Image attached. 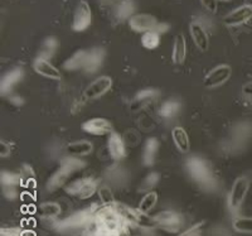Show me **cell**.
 <instances>
[{
  "instance_id": "cell-10",
  "label": "cell",
  "mask_w": 252,
  "mask_h": 236,
  "mask_svg": "<svg viewBox=\"0 0 252 236\" xmlns=\"http://www.w3.org/2000/svg\"><path fill=\"white\" fill-rule=\"evenodd\" d=\"M82 130L91 135H110L114 133L112 124L105 118H92L82 124Z\"/></svg>"
},
{
  "instance_id": "cell-7",
  "label": "cell",
  "mask_w": 252,
  "mask_h": 236,
  "mask_svg": "<svg viewBox=\"0 0 252 236\" xmlns=\"http://www.w3.org/2000/svg\"><path fill=\"white\" fill-rule=\"evenodd\" d=\"M231 75H232V68L229 65H218L204 76L203 86L206 89H216L222 86L231 78Z\"/></svg>"
},
{
  "instance_id": "cell-40",
  "label": "cell",
  "mask_w": 252,
  "mask_h": 236,
  "mask_svg": "<svg viewBox=\"0 0 252 236\" xmlns=\"http://www.w3.org/2000/svg\"><path fill=\"white\" fill-rule=\"evenodd\" d=\"M22 236H35V233L32 230H23L22 231Z\"/></svg>"
},
{
  "instance_id": "cell-27",
  "label": "cell",
  "mask_w": 252,
  "mask_h": 236,
  "mask_svg": "<svg viewBox=\"0 0 252 236\" xmlns=\"http://www.w3.org/2000/svg\"><path fill=\"white\" fill-rule=\"evenodd\" d=\"M179 110H181V104L178 101L169 100L161 105L159 109V115L164 119H173L178 115Z\"/></svg>"
},
{
  "instance_id": "cell-29",
  "label": "cell",
  "mask_w": 252,
  "mask_h": 236,
  "mask_svg": "<svg viewBox=\"0 0 252 236\" xmlns=\"http://www.w3.org/2000/svg\"><path fill=\"white\" fill-rule=\"evenodd\" d=\"M158 203V193L154 191H150V192H146L144 195V197L141 199L140 203H139V210L141 212L149 213L153 208L155 207V204Z\"/></svg>"
},
{
  "instance_id": "cell-41",
  "label": "cell",
  "mask_w": 252,
  "mask_h": 236,
  "mask_svg": "<svg viewBox=\"0 0 252 236\" xmlns=\"http://www.w3.org/2000/svg\"><path fill=\"white\" fill-rule=\"evenodd\" d=\"M220 1V0H218ZM220 1H231V0H220Z\"/></svg>"
},
{
  "instance_id": "cell-6",
  "label": "cell",
  "mask_w": 252,
  "mask_h": 236,
  "mask_svg": "<svg viewBox=\"0 0 252 236\" xmlns=\"http://www.w3.org/2000/svg\"><path fill=\"white\" fill-rule=\"evenodd\" d=\"M157 221V228L166 233H178L183 226V216L177 211L165 210L157 213L154 216Z\"/></svg>"
},
{
  "instance_id": "cell-4",
  "label": "cell",
  "mask_w": 252,
  "mask_h": 236,
  "mask_svg": "<svg viewBox=\"0 0 252 236\" xmlns=\"http://www.w3.org/2000/svg\"><path fill=\"white\" fill-rule=\"evenodd\" d=\"M250 190V179L247 177H238L233 182L231 191H229L227 204L232 213H237L240 208L242 207L245 200H246L247 193Z\"/></svg>"
},
{
  "instance_id": "cell-9",
  "label": "cell",
  "mask_w": 252,
  "mask_h": 236,
  "mask_svg": "<svg viewBox=\"0 0 252 236\" xmlns=\"http://www.w3.org/2000/svg\"><path fill=\"white\" fill-rule=\"evenodd\" d=\"M112 87V78L110 76H100L86 87L83 95L89 100H96L110 91Z\"/></svg>"
},
{
  "instance_id": "cell-22",
  "label": "cell",
  "mask_w": 252,
  "mask_h": 236,
  "mask_svg": "<svg viewBox=\"0 0 252 236\" xmlns=\"http://www.w3.org/2000/svg\"><path fill=\"white\" fill-rule=\"evenodd\" d=\"M172 58L175 65H182L187 58V40L182 33L178 34L174 39Z\"/></svg>"
},
{
  "instance_id": "cell-25",
  "label": "cell",
  "mask_w": 252,
  "mask_h": 236,
  "mask_svg": "<svg viewBox=\"0 0 252 236\" xmlns=\"http://www.w3.org/2000/svg\"><path fill=\"white\" fill-rule=\"evenodd\" d=\"M0 182H1L3 190L17 188L18 184L22 182V177L18 173L9 172V170H1V173H0Z\"/></svg>"
},
{
  "instance_id": "cell-33",
  "label": "cell",
  "mask_w": 252,
  "mask_h": 236,
  "mask_svg": "<svg viewBox=\"0 0 252 236\" xmlns=\"http://www.w3.org/2000/svg\"><path fill=\"white\" fill-rule=\"evenodd\" d=\"M43 51H42V56L40 57H44V58H48L51 56H53L56 53L58 48V40L53 37H48L46 38L44 40V44H43Z\"/></svg>"
},
{
  "instance_id": "cell-35",
  "label": "cell",
  "mask_w": 252,
  "mask_h": 236,
  "mask_svg": "<svg viewBox=\"0 0 252 236\" xmlns=\"http://www.w3.org/2000/svg\"><path fill=\"white\" fill-rule=\"evenodd\" d=\"M12 143H9V141L6 140L0 141V157H1V158H8V157L12 154Z\"/></svg>"
},
{
  "instance_id": "cell-38",
  "label": "cell",
  "mask_w": 252,
  "mask_h": 236,
  "mask_svg": "<svg viewBox=\"0 0 252 236\" xmlns=\"http://www.w3.org/2000/svg\"><path fill=\"white\" fill-rule=\"evenodd\" d=\"M242 92L247 98H252V81H250V82H247V84L242 86Z\"/></svg>"
},
{
  "instance_id": "cell-34",
  "label": "cell",
  "mask_w": 252,
  "mask_h": 236,
  "mask_svg": "<svg viewBox=\"0 0 252 236\" xmlns=\"http://www.w3.org/2000/svg\"><path fill=\"white\" fill-rule=\"evenodd\" d=\"M107 176L110 177V179H111L115 184H120L121 182L125 181V172L123 170V168L116 167V166L110 168L109 172H107Z\"/></svg>"
},
{
  "instance_id": "cell-8",
  "label": "cell",
  "mask_w": 252,
  "mask_h": 236,
  "mask_svg": "<svg viewBox=\"0 0 252 236\" xmlns=\"http://www.w3.org/2000/svg\"><path fill=\"white\" fill-rule=\"evenodd\" d=\"M92 22V12L90 8V4L85 0H81L76 8L75 17H73V23H72V29L75 32H85Z\"/></svg>"
},
{
  "instance_id": "cell-12",
  "label": "cell",
  "mask_w": 252,
  "mask_h": 236,
  "mask_svg": "<svg viewBox=\"0 0 252 236\" xmlns=\"http://www.w3.org/2000/svg\"><path fill=\"white\" fill-rule=\"evenodd\" d=\"M107 150H109L110 157L116 162L123 161L126 157L127 152H126L125 141H124L123 136L119 133L114 132L109 135V139H107Z\"/></svg>"
},
{
  "instance_id": "cell-37",
  "label": "cell",
  "mask_w": 252,
  "mask_h": 236,
  "mask_svg": "<svg viewBox=\"0 0 252 236\" xmlns=\"http://www.w3.org/2000/svg\"><path fill=\"white\" fill-rule=\"evenodd\" d=\"M217 3L218 0H202V4L206 6L207 10L212 13H215L217 10Z\"/></svg>"
},
{
  "instance_id": "cell-23",
  "label": "cell",
  "mask_w": 252,
  "mask_h": 236,
  "mask_svg": "<svg viewBox=\"0 0 252 236\" xmlns=\"http://www.w3.org/2000/svg\"><path fill=\"white\" fill-rule=\"evenodd\" d=\"M86 58H87V51H77L76 53L71 56L68 60L63 64V67L67 71H78L81 68H85L86 65Z\"/></svg>"
},
{
  "instance_id": "cell-15",
  "label": "cell",
  "mask_w": 252,
  "mask_h": 236,
  "mask_svg": "<svg viewBox=\"0 0 252 236\" xmlns=\"http://www.w3.org/2000/svg\"><path fill=\"white\" fill-rule=\"evenodd\" d=\"M158 95H159V94H158L157 90L154 89L141 90V91H139L138 94L135 95V98L132 99L131 104H130V109H131L132 112L140 111L141 109H144L145 106L152 104Z\"/></svg>"
},
{
  "instance_id": "cell-19",
  "label": "cell",
  "mask_w": 252,
  "mask_h": 236,
  "mask_svg": "<svg viewBox=\"0 0 252 236\" xmlns=\"http://www.w3.org/2000/svg\"><path fill=\"white\" fill-rule=\"evenodd\" d=\"M159 147L160 143L157 138L152 136V138L146 139L145 144H144L143 150V163L146 167H153L157 162L158 152H159Z\"/></svg>"
},
{
  "instance_id": "cell-1",
  "label": "cell",
  "mask_w": 252,
  "mask_h": 236,
  "mask_svg": "<svg viewBox=\"0 0 252 236\" xmlns=\"http://www.w3.org/2000/svg\"><path fill=\"white\" fill-rule=\"evenodd\" d=\"M186 167L189 176L192 177V179H194L202 188L208 191L215 190L217 186V178H216L212 168L209 167L208 162L199 157H190L187 161Z\"/></svg>"
},
{
  "instance_id": "cell-17",
  "label": "cell",
  "mask_w": 252,
  "mask_h": 236,
  "mask_svg": "<svg viewBox=\"0 0 252 236\" xmlns=\"http://www.w3.org/2000/svg\"><path fill=\"white\" fill-rule=\"evenodd\" d=\"M24 71L22 68H19V67H15V68L10 69L8 73H5L1 77V81H0V92H1V95L12 91L13 87L22 81Z\"/></svg>"
},
{
  "instance_id": "cell-20",
  "label": "cell",
  "mask_w": 252,
  "mask_h": 236,
  "mask_svg": "<svg viewBox=\"0 0 252 236\" xmlns=\"http://www.w3.org/2000/svg\"><path fill=\"white\" fill-rule=\"evenodd\" d=\"M172 139L175 148L181 153H189L190 150V140H189L188 133L182 127H175L172 130Z\"/></svg>"
},
{
  "instance_id": "cell-39",
  "label": "cell",
  "mask_w": 252,
  "mask_h": 236,
  "mask_svg": "<svg viewBox=\"0 0 252 236\" xmlns=\"http://www.w3.org/2000/svg\"><path fill=\"white\" fill-rule=\"evenodd\" d=\"M168 29H169V26H168V24L159 23V24H158V27H157V32L160 33V34H161V33H165Z\"/></svg>"
},
{
  "instance_id": "cell-14",
  "label": "cell",
  "mask_w": 252,
  "mask_h": 236,
  "mask_svg": "<svg viewBox=\"0 0 252 236\" xmlns=\"http://www.w3.org/2000/svg\"><path fill=\"white\" fill-rule=\"evenodd\" d=\"M252 18V5L251 4H245L241 5L240 8L235 9L233 12L229 13L224 18V24L227 27H237L241 24L246 23L247 20Z\"/></svg>"
},
{
  "instance_id": "cell-16",
  "label": "cell",
  "mask_w": 252,
  "mask_h": 236,
  "mask_svg": "<svg viewBox=\"0 0 252 236\" xmlns=\"http://www.w3.org/2000/svg\"><path fill=\"white\" fill-rule=\"evenodd\" d=\"M105 49L100 48H94L91 51H87V58H86V65H85V72L86 73H94L97 72L100 67L102 66L103 60H105Z\"/></svg>"
},
{
  "instance_id": "cell-5",
  "label": "cell",
  "mask_w": 252,
  "mask_h": 236,
  "mask_svg": "<svg viewBox=\"0 0 252 236\" xmlns=\"http://www.w3.org/2000/svg\"><path fill=\"white\" fill-rule=\"evenodd\" d=\"M98 182L94 178H78L73 182H69L64 187L68 195L75 196L80 200L91 199L94 193L98 192Z\"/></svg>"
},
{
  "instance_id": "cell-36",
  "label": "cell",
  "mask_w": 252,
  "mask_h": 236,
  "mask_svg": "<svg viewBox=\"0 0 252 236\" xmlns=\"http://www.w3.org/2000/svg\"><path fill=\"white\" fill-rule=\"evenodd\" d=\"M0 236H22V230L17 228H6L0 230Z\"/></svg>"
},
{
  "instance_id": "cell-18",
  "label": "cell",
  "mask_w": 252,
  "mask_h": 236,
  "mask_svg": "<svg viewBox=\"0 0 252 236\" xmlns=\"http://www.w3.org/2000/svg\"><path fill=\"white\" fill-rule=\"evenodd\" d=\"M189 32H190L193 42H194L198 49H201V51H207L208 49V34H207L204 27L199 22H192L190 26H189Z\"/></svg>"
},
{
  "instance_id": "cell-13",
  "label": "cell",
  "mask_w": 252,
  "mask_h": 236,
  "mask_svg": "<svg viewBox=\"0 0 252 236\" xmlns=\"http://www.w3.org/2000/svg\"><path fill=\"white\" fill-rule=\"evenodd\" d=\"M33 68L38 75L43 76V77L49 78V80H61L62 78V73L60 69L56 66L51 64L48 58L44 57H38L33 64Z\"/></svg>"
},
{
  "instance_id": "cell-30",
  "label": "cell",
  "mask_w": 252,
  "mask_h": 236,
  "mask_svg": "<svg viewBox=\"0 0 252 236\" xmlns=\"http://www.w3.org/2000/svg\"><path fill=\"white\" fill-rule=\"evenodd\" d=\"M232 226L237 233L252 234V217L236 216L233 219Z\"/></svg>"
},
{
  "instance_id": "cell-2",
  "label": "cell",
  "mask_w": 252,
  "mask_h": 236,
  "mask_svg": "<svg viewBox=\"0 0 252 236\" xmlns=\"http://www.w3.org/2000/svg\"><path fill=\"white\" fill-rule=\"evenodd\" d=\"M85 166H86L85 162L81 161L78 157L71 156L64 158L61 162L60 168L52 174L51 178L47 182V191L48 192H55V191L63 187V186H66L72 174H75L76 172L82 169Z\"/></svg>"
},
{
  "instance_id": "cell-31",
  "label": "cell",
  "mask_w": 252,
  "mask_h": 236,
  "mask_svg": "<svg viewBox=\"0 0 252 236\" xmlns=\"http://www.w3.org/2000/svg\"><path fill=\"white\" fill-rule=\"evenodd\" d=\"M97 195L98 197H100L101 203H102L103 206H114L115 202H116L114 192H112V190L109 186H101V187L98 188Z\"/></svg>"
},
{
  "instance_id": "cell-28",
  "label": "cell",
  "mask_w": 252,
  "mask_h": 236,
  "mask_svg": "<svg viewBox=\"0 0 252 236\" xmlns=\"http://www.w3.org/2000/svg\"><path fill=\"white\" fill-rule=\"evenodd\" d=\"M141 44L144 48L146 49H157L160 44V33H158L157 31H150V32L144 33L141 37Z\"/></svg>"
},
{
  "instance_id": "cell-24",
  "label": "cell",
  "mask_w": 252,
  "mask_h": 236,
  "mask_svg": "<svg viewBox=\"0 0 252 236\" xmlns=\"http://www.w3.org/2000/svg\"><path fill=\"white\" fill-rule=\"evenodd\" d=\"M61 211L62 208L57 202H46L39 206L40 216L46 220H56L61 215Z\"/></svg>"
},
{
  "instance_id": "cell-3",
  "label": "cell",
  "mask_w": 252,
  "mask_h": 236,
  "mask_svg": "<svg viewBox=\"0 0 252 236\" xmlns=\"http://www.w3.org/2000/svg\"><path fill=\"white\" fill-rule=\"evenodd\" d=\"M94 219V211L82 210L76 213H72L71 216L61 221L55 222V229L63 233H69L75 230H85L87 225Z\"/></svg>"
},
{
  "instance_id": "cell-21",
  "label": "cell",
  "mask_w": 252,
  "mask_h": 236,
  "mask_svg": "<svg viewBox=\"0 0 252 236\" xmlns=\"http://www.w3.org/2000/svg\"><path fill=\"white\" fill-rule=\"evenodd\" d=\"M67 152L73 157H86L94 152V144L89 140L72 141L67 144Z\"/></svg>"
},
{
  "instance_id": "cell-26",
  "label": "cell",
  "mask_w": 252,
  "mask_h": 236,
  "mask_svg": "<svg viewBox=\"0 0 252 236\" xmlns=\"http://www.w3.org/2000/svg\"><path fill=\"white\" fill-rule=\"evenodd\" d=\"M135 3L134 0H121L119 5L116 6V17L120 20L130 19L134 15Z\"/></svg>"
},
{
  "instance_id": "cell-11",
  "label": "cell",
  "mask_w": 252,
  "mask_h": 236,
  "mask_svg": "<svg viewBox=\"0 0 252 236\" xmlns=\"http://www.w3.org/2000/svg\"><path fill=\"white\" fill-rule=\"evenodd\" d=\"M159 24L157 18L150 14H135L129 19V26L134 32L146 33L150 31H157Z\"/></svg>"
},
{
  "instance_id": "cell-32",
  "label": "cell",
  "mask_w": 252,
  "mask_h": 236,
  "mask_svg": "<svg viewBox=\"0 0 252 236\" xmlns=\"http://www.w3.org/2000/svg\"><path fill=\"white\" fill-rule=\"evenodd\" d=\"M160 181V174L158 172H152L149 173L148 176L144 178V181L141 182L140 184V191H144V192H150L153 188L157 186Z\"/></svg>"
}]
</instances>
